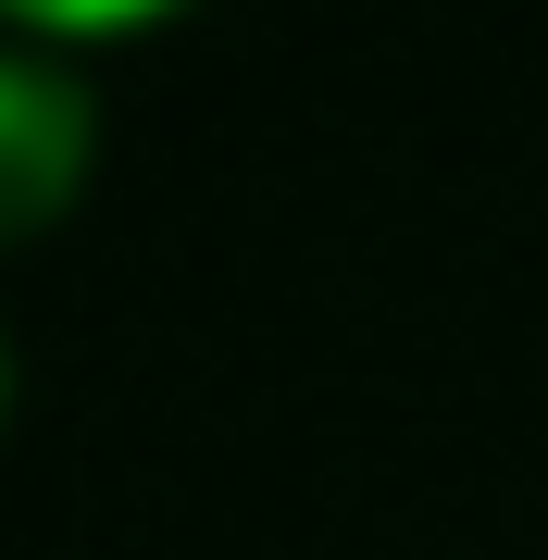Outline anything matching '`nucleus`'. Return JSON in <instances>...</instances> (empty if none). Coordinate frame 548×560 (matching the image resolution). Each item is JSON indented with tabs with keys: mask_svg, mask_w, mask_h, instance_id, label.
<instances>
[{
	"mask_svg": "<svg viewBox=\"0 0 548 560\" xmlns=\"http://www.w3.org/2000/svg\"><path fill=\"white\" fill-rule=\"evenodd\" d=\"M88 150H101V113H88V88L62 75L50 50H13V38H0V249L75 212Z\"/></svg>",
	"mask_w": 548,
	"mask_h": 560,
	"instance_id": "nucleus-1",
	"label": "nucleus"
},
{
	"mask_svg": "<svg viewBox=\"0 0 548 560\" xmlns=\"http://www.w3.org/2000/svg\"><path fill=\"white\" fill-rule=\"evenodd\" d=\"M0 411H13V349H0Z\"/></svg>",
	"mask_w": 548,
	"mask_h": 560,
	"instance_id": "nucleus-2",
	"label": "nucleus"
}]
</instances>
